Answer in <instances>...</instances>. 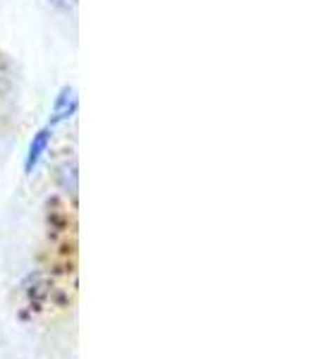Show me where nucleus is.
<instances>
[{"label":"nucleus","instance_id":"obj_1","mask_svg":"<svg viewBox=\"0 0 318 359\" xmlns=\"http://www.w3.org/2000/svg\"><path fill=\"white\" fill-rule=\"evenodd\" d=\"M46 144H48V132H39V137L34 139L32 149H29V163H34V161L41 156V151L46 149Z\"/></svg>","mask_w":318,"mask_h":359}]
</instances>
